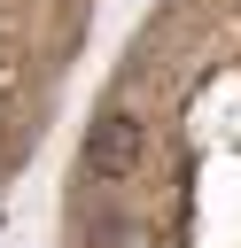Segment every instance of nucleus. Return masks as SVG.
I'll return each instance as SVG.
<instances>
[{
	"mask_svg": "<svg viewBox=\"0 0 241 248\" xmlns=\"http://www.w3.org/2000/svg\"><path fill=\"white\" fill-rule=\"evenodd\" d=\"M140 155H148V124L132 108H101L93 132H86V178L93 186H124L140 170Z\"/></svg>",
	"mask_w": 241,
	"mask_h": 248,
	"instance_id": "obj_1",
	"label": "nucleus"
}]
</instances>
